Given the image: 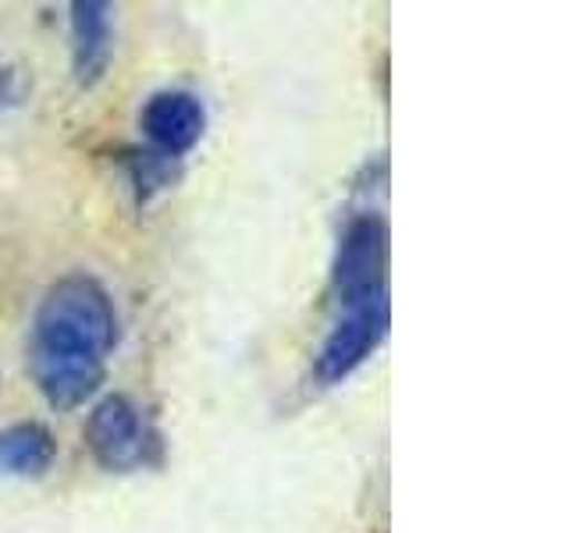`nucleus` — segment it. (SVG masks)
<instances>
[{
    "mask_svg": "<svg viewBox=\"0 0 569 533\" xmlns=\"http://www.w3.org/2000/svg\"><path fill=\"white\" fill-rule=\"evenodd\" d=\"M391 328V299L388 292L335 299L331 324L325 342L313 355V381L320 388H335L349 381L373 352L381 349Z\"/></svg>",
    "mask_w": 569,
    "mask_h": 533,
    "instance_id": "2",
    "label": "nucleus"
},
{
    "mask_svg": "<svg viewBox=\"0 0 569 533\" xmlns=\"http://www.w3.org/2000/svg\"><path fill=\"white\" fill-rule=\"evenodd\" d=\"M139 129L147 135L150 150L182 160L200 147L207 132V107L189 89H160L139 111Z\"/></svg>",
    "mask_w": 569,
    "mask_h": 533,
    "instance_id": "5",
    "label": "nucleus"
},
{
    "mask_svg": "<svg viewBox=\"0 0 569 533\" xmlns=\"http://www.w3.org/2000/svg\"><path fill=\"white\" fill-rule=\"evenodd\" d=\"M124 171H129V185L136 189L139 203H150L157 192H164L174 174H178V160L157 153V150H129L124 153Z\"/></svg>",
    "mask_w": 569,
    "mask_h": 533,
    "instance_id": "8",
    "label": "nucleus"
},
{
    "mask_svg": "<svg viewBox=\"0 0 569 533\" xmlns=\"http://www.w3.org/2000/svg\"><path fill=\"white\" fill-rule=\"evenodd\" d=\"M18 97H22V79H18V71L11 64H0V111L14 107Z\"/></svg>",
    "mask_w": 569,
    "mask_h": 533,
    "instance_id": "9",
    "label": "nucleus"
},
{
    "mask_svg": "<svg viewBox=\"0 0 569 533\" xmlns=\"http://www.w3.org/2000/svg\"><path fill=\"white\" fill-rule=\"evenodd\" d=\"M388 292V224L378 210H356L338 235L331 263V302Z\"/></svg>",
    "mask_w": 569,
    "mask_h": 533,
    "instance_id": "4",
    "label": "nucleus"
},
{
    "mask_svg": "<svg viewBox=\"0 0 569 533\" xmlns=\"http://www.w3.org/2000/svg\"><path fill=\"white\" fill-rule=\"evenodd\" d=\"M89 455L107 473H142L164 462V438L139 402L129 395H107L86 420Z\"/></svg>",
    "mask_w": 569,
    "mask_h": 533,
    "instance_id": "3",
    "label": "nucleus"
},
{
    "mask_svg": "<svg viewBox=\"0 0 569 533\" xmlns=\"http://www.w3.org/2000/svg\"><path fill=\"white\" fill-rule=\"evenodd\" d=\"M58 462V441L43 423H11L0 431V480H40Z\"/></svg>",
    "mask_w": 569,
    "mask_h": 533,
    "instance_id": "7",
    "label": "nucleus"
},
{
    "mask_svg": "<svg viewBox=\"0 0 569 533\" xmlns=\"http://www.w3.org/2000/svg\"><path fill=\"white\" fill-rule=\"evenodd\" d=\"M114 345L118 310L111 292L89 274L53 281L32 313L29 342V370L43 402L68 413L93 399Z\"/></svg>",
    "mask_w": 569,
    "mask_h": 533,
    "instance_id": "1",
    "label": "nucleus"
},
{
    "mask_svg": "<svg viewBox=\"0 0 569 533\" xmlns=\"http://www.w3.org/2000/svg\"><path fill=\"white\" fill-rule=\"evenodd\" d=\"M71 26V71L79 86H97L107 76L114 53V4L107 0H76L68 8Z\"/></svg>",
    "mask_w": 569,
    "mask_h": 533,
    "instance_id": "6",
    "label": "nucleus"
}]
</instances>
